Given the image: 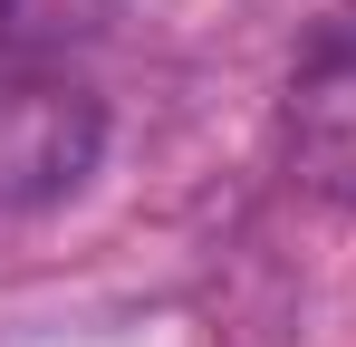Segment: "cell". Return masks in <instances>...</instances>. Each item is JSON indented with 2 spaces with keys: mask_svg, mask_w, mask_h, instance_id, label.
Segmentation results:
<instances>
[{
  "mask_svg": "<svg viewBox=\"0 0 356 347\" xmlns=\"http://www.w3.org/2000/svg\"><path fill=\"white\" fill-rule=\"evenodd\" d=\"M116 20V0H0V49H77Z\"/></svg>",
  "mask_w": 356,
  "mask_h": 347,
  "instance_id": "2",
  "label": "cell"
},
{
  "mask_svg": "<svg viewBox=\"0 0 356 347\" xmlns=\"http://www.w3.org/2000/svg\"><path fill=\"white\" fill-rule=\"evenodd\" d=\"M106 155V107L77 77H0V213H49L67 203Z\"/></svg>",
  "mask_w": 356,
  "mask_h": 347,
  "instance_id": "1",
  "label": "cell"
}]
</instances>
